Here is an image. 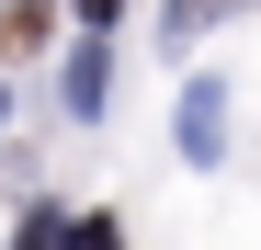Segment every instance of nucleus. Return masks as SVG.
I'll return each mask as SVG.
<instances>
[{"mask_svg": "<svg viewBox=\"0 0 261 250\" xmlns=\"http://www.w3.org/2000/svg\"><path fill=\"white\" fill-rule=\"evenodd\" d=\"M23 250H68V216H57V205H34V216H23Z\"/></svg>", "mask_w": 261, "mask_h": 250, "instance_id": "20e7f679", "label": "nucleus"}, {"mask_svg": "<svg viewBox=\"0 0 261 250\" xmlns=\"http://www.w3.org/2000/svg\"><path fill=\"white\" fill-rule=\"evenodd\" d=\"M46 12H57V0H0V46H12V57H23V46H34V34H46Z\"/></svg>", "mask_w": 261, "mask_h": 250, "instance_id": "f03ea898", "label": "nucleus"}, {"mask_svg": "<svg viewBox=\"0 0 261 250\" xmlns=\"http://www.w3.org/2000/svg\"><path fill=\"white\" fill-rule=\"evenodd\" d=\"M216 12H239V0H170L159 23H170V34H193V23H216Z\"/></svg>", "mask_w": 261, "mask_h": 250, "instance_id": "423d86ee", "label": "nucleus"}, {"mask_svg": "<svg viewBox=\"0 0 261 250\" xmlns=\"http://www.w3.org/2000/svg\"><path fill=\"white\" fill-rule=\"evenodd\" d=\"M68 250H125V228L114 216H68Z\"/></svg>", "mask_w": 261, "mask_h": 250, "instance_id": "39448f33", "label": "nucleus"}, {"mask_svg": "<svg viewBox=\"0 0 261 250\" xmlns=\"http://www.w3.org/2000/svg\"><path fill=\"white\" fill-rule=\"evenodd\" d=\"M80 12H91V23H114V12H125V0H80Z\"/></svg>", "mask_w": 261, "mask_h": 250, "instance_id": "0eeeda50", "label": "nucleus"}, {"mask_svg": "<svg viewBox=\"0 0 261 250\" xmlns=\"http://www.w3.org/2000/svg\"><path fill=\"white\" fill-rule=\"evenodd\" d=\"M68 114H102V46L68 57Z\"/></svg>", "mask_w": 261, "mask_h": 250, "instance_id": "7ed1b4c3", "label": "nucleus"}, {"mask_svg": "<svg viewBox=\"0 0 261 250\" xmlns=\"http://www.w3.org/2000/svg\"><path fill=\"white\" fill-rule=\"evenodd\" d=\"M182 159H227V80L182 91Z\"/></svg>", "mask_w": 261, "mask_h": 250, "instance_id": "f257e3e1", "label": "nucleus"}]
</instances>
